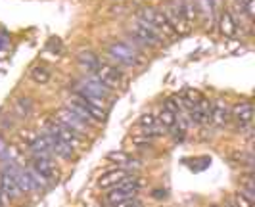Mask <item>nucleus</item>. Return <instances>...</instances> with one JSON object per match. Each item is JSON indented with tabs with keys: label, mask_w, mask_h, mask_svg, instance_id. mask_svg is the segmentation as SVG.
<instances>
[{
	"label": "nucleus",
	"mask_w": 255,
	"mask_h": 207,
	"mask_svg": "<svg viewBox=\"0 0 255 207\" xmlns=\"http://www.w3.org/2000/svg\"><path fill=\"white\" fill-rule=\"evenodd\" d=\"M163 109L171 111V113H175V115H177V113H180V105H179V104H175V100H173V98H169V100H167Z\"/></svg>",
	"instance_id": "cd10ccee"
},
{
	"label": "nucleus",
	"mask_w": 255,
	"mask_h": 207,
	"mask_svg": "<svg viewBox=\"0 0 255 207\" xmlns=\"http://www.w3.org/2000/svg\"><path fill=\"white\" fill-rule=\"evenodd\" d=\"M134 192H128V190H123V188H117L115 186L114 192H110V196L106 198V204H110V206H114L117 202H123V200H128V198H134Z\"/></svg>",
	"instance_id": "aec40b11"
},
{
	"label": "nucleus",
	"mask_w": 255,
	"mask_h": 207,
	"mask_svg": "<svg viewBox=\"0 0 255 207\" xmlns=\"http://www.w3.org/2000/svg\"><path fill=\"white\" fill-rule=\"evenodd\" d=\"M140 125L144 129L152 130V134L150 136H159V130H157V121H155V117L152 113H146V115L140 117Z\"/></svg>",
	"instance_id": "b1692460"
},
{
	"label": "nucleus",
	"mask_w": 255,
	"mask_h": 207,
	"mask_svg": "<svg viewBox=\"0 0 255 207\" xmlns=\"http://www.w3.org/2000/svg\"><path fill=\"white\" fill-rule=\"evenodd\" d=\"M33 169L37 171L38 175H42L48 182L58 179V169H56L54 161L50 159V155H35L33 157Z\"/></svg>",
	"instance_id": "9d476101"
},
{
	"label": "nucleus",
	"mask_w": 255,
	"mask_h": 207,
	"mask_svg": "<svg viewBox=\"0 0 255 207\" xmlns=\"http://www.w3.org/2000/svg\"><path fill=\"white\" fill-rule=\"evenodd\" d=\"M94 73H96L94 77L98 79L104 87H108V89L119 87L121 81H123V73H121L117 67H114V65H110V64H100L94 69Z\"/></svg>",
	"instance_id": "6e6552de"
},
{
	"label": "nucleus",
	"mask_w": 255,
	"mask_h": 207,
	"mask_svg": "<svg viewBox=\"0 0 255 207\" xmlns=\"http://www.w3.org/2000/svg\"><path fill=\"white\" fill-rule=\"evenodd\" d=\"M138 19L146 21V23H150V25H152L159 35H163V37H169V39H175V37H177V33H175L173 25L169 23V19H167L165 13L161 12V10L142 8L140 13H138Z\"/></svg>",
	"instance_id": "f03ea898"
},
{
	"label": "nucleus",
	"mask_w": 255,
	"mask_h": 207,
	"mask_svg": "<svg viewBox=\"0 0 255 207\" xmlns=\"http://www.w3.org/2000/svg\"><path fill=\"white\" fill-rule=\"evenodd\" d=\"M234 202H236V207H254V202H252L250 198H246L242 192H238V194H236Z\"/></svg>",
	"instance_id": "bb28decb"
},
{
	"label": "nucleus",
	"mask_w": 255,
	"mask_h": 207,
	"mask_svg": "<svg viewBox=\"0 0 255 207\" xmlns=\"http://www.w3.org/2000/svg\"><path fill=\"white\" fill-rule=\"evenodd\" d=\"M44 132H50V134H56L60 140H64V142H67L73 150H77V148H81L83 144H85V140H83V136L79 134V132H75V130L67 129L65 125H62L60 121H56L54 117H50V119H46L44 121Z\"/></svg>",
	"instance_id": "7ed1b4c3"
},
{
	"label": "nucleus",
	"mask_w": 255,
	"mask_h": 207,
	"mask_svg": "<svg viewBox=\"0 0 255 207\" xmlns=\"http://www.w3.org/2000/svg\"><path fill=\"white\" fill-rule=\"evenodd\" d=\"M31 79L38 85H46L50 81V71L46 67H42V65H37V67L31 69Z\"/></svg>",
	"instance_id": "4be33fe9"
},
{
	"label": "nucleus",
	"mask_w": 255,
	"mask_h": 207,
	"mask_svg": "<svg viewBox=\"0 0 255 207\" xmlns=\"http://www.w3.org/2000/svg\"><path fill=\"white\" fill-rule=\"evenodd\" d=\"M13 107H15V111H17V115L19 117H29L31 115V109H33V105H31V100H29V98H19V100H15Z\"/></svg>",
	"instance_id": "5701e85b"
},
{
	"label": "nucleus",
	"mask_w": 255,
	"mask_h": 207,
	"mask_svg": "<svg viewBox=\"0 0 255 207\" xmlns=\"http://www.w3.org/2000/svg\"><path fill=\"white\" fill-rule=\"evenodd\" d=\"M42 134L46 136V140L50 144L52 154L60 155L62 159H73V148H71L69 144L64 142V140H60L56 134H50V132H42Z\"/></svg>",
	"instance_id": "ddd939ff"
},
{
	"label": "nucleus",
	"mask_w": 255,
	"mask_h": 207,
	"mask_svg": "<svg viewBox=\"0 0 255 207\" xmlns=\"http://www.w3.org/2000/svg\"><path fill=\"white\" fill-rule=\"evenodd\" d=\"M67 107L81 117L85 123L89 121H96L102 123L106 119V111H104V102L102 98L96 96H89V94H81V92H73L69 96Z\"/></svg>",
	"instance_id": "f257e3e1"
},
{
	"label": "nucleus",
	"mask_w": 255,
	"mask_h": 207,
	"mask_svg": "<svg viewBox=\"0 0 255 207\" xmlns=\"http://www.w3.org/2000/svg\"><path fill=\"white\" fill-rule=\"evenodd\" d=\"M0 194L10 198V200H19L21 198V188L17 186V182L13 181V177L8 171H4L0 175Z\"/></svg>",
	"instance_id": "f8f14e48"
},
{
	"label": "nucleus",
	"mask_w": 255,
	"mask_h": 207,
	"mask_svg": "<svg viewBox=\"0 0 255 207\" xmlns=\"http://www.w3.org/2000/svg\"><path fill=\"white\" fill-rule=\"evenodd\" d=\"M219 31L223 37H234L236 35V21L229 10H223L219 15Z\"/></svg>",
	"instance_id": "f3484780"
},
{
	"label": "nucleus",
	"mask_w": 255,
	"mask_h": 207,
	"mask_svg": "<svg viewBox=\"0 0 255 207\" xmlns=\"http://www.w3.org/2000/svg\"><path fill=\"white\" fill-rule=\"evenodd\" d=\"M75 92H81V94H89V96H96V98H106L108 96V87H104L102 83L96 77H85L81 79L79 87H77Z\"/></svg>",
	"instance_id": "1a4fd4ad"
},
{
	"label": "nucleus",
	"mask_w": 255,
	"mask_h": 207,
	"mask_svg": "<svg viewBox=\"0 0 255 207\" xmlns=\"http://www.w3.org/2000/svg\"><path fill=\"white\" fill-rule=\"evenodd\" d=\"M108 159L114 161V163H117V165H127L128 167V165L132 163V165L138 167V161H134V159H132L128 154H125V152H110V154H108Z\"/></svg>",
	"instance_id": "412c9836"
},
{
	"label": "nucleus",
	"mask_w": 255,
	"mask_h": 207,
	"mask_svg": "<svg viewBox=\"0 0 255 207\" xmlns=\"http://www.w3.org/2000/svg\"><path fill=\"white\" fill-rule=\"evenodd\" d=\"M134 207H140V204H138V206H134Z\"/></svg>",
	"instance_id": "2f4dec72"
},
{
	"label": "nucleus",
	"mask_w": 255,
	"mask_h": 207,
	"mask_svg": "<svg viewBox=\"0 0 255 207\" xmlns=\"http://www.w3.org/2000/svg\"><path fill=\"white\" fill-rule=\"evenodd\" d=\"M232 117H234V121H236L240 127L250 125L252 119H254V105L250 102L234 104V107H232Z\"/></svg>",
	"instance_id": "4468645a"
},
{
	"label": "nucleus",
	"mask_w": 255,
	"mask_h": 207,
	"mask_svg": "<svg viewBox=\"0 0 255 207\" xmlns=\"http://www.w3.org/2000/svg\"><path fill=\"white\" fill-rule=\"evenodd\" d=\"M190 121L196 125H207L211 123V104L205 98H202L198 104H194V107L190 109Z\"/></svg>",
	"instance_id": "9b49d317"
},
{
	"label": "nucleus",
	"mask_w": 255,
	"mask_h": 207,
	"mask_svg": "<svg viewBox=\"0 0 255 207\" xmlns=\"http://www.w3.org/2000/svg\"><path fill=\"white\" fill-rule=\"evenodd\" d=\"M161 12L165 13V17L169 19V23L173 25L177 35H186V33L190 31V27H188L190 23H188L186 15L182 12L180 0H171V2H167L165 10H161Z\"/></svg>",
	"instance_id": "20e7f679"
},
{
	"label": "nucleus",
	"mask_w": 255,
	"mask_h": 207,
	"mask_svg": "<svg viewBox=\"0 0 255 207\" xmlns=\"http://www.w3.org/2000/svg\"><path fill=\"white\" fill-rule=\"evenodd\" d=\"M0 157H8V144L0 138Z\"/></svg>",
	"instance_id": "7c9ffc66"
},
{
	"label": "nucleus",
	"mask_w": 255,
	"mask_h": 207,
	"mask_svg": "<svg viewBox=\"0 0 255 207\" xmlns=\"http://www.w3.org/2000/svg\"><path fill=\"white\" fill-rule=\"evenodd\" d=\"M130 33L134 35V39L140 40L142 44H150V46H157L159 44V40H161V35L153 29L150 23H146V21H142V19H138L134 25L130 27Z\"/></svg>",
	"instance_id": "423d86ee"
},
{
	"label": "nucleus",
	"mask_w": 255,
	"mask_h": 207,
	"mask_svg": "<svg viewBox=\"0 0 255 207\" xmlns=\"http://www.w3.org/2000/svg\"><path fill=\"white\" fill-rule=\"evenodd\" d=\"M229 115L230 109L227 102L223 100H217L215 104H211V123L217 125V127H225L229 123Z\"/></svg>",
	"instance_id": "2eb2a0df"
},
{
	"label": "nucleus",
	"mask_w": 255,
	"mask_h": 207,
	"mask_svg": "<svg viewBox=\"0 0 255 207\" xmlns=\"http://www.w3.org/2000/svg\"><path fill=\"white\" fill-rule=\"evenodd\" d=\"M77 60H79V64H81V67H83V69H87V71H92V73H94V69L100 65V60L96 58V54H92V52H89V50L79 52Z\"/></svg>",
	"instance_id": "6ab92c4d"
},
{
	"label": "nucleus",
	"mask_w": 255,
	"mask_h": 207,
	"mask_svg": "<svg viewBox=\"0 0 255 207\" xmlns=\"http://www.w3.org/2000/svg\"><path fill=\"white\" fill-rule=\"evenodd\" d=\"M54 119H56V121H60L62 125H65L67 129L79 132L81 136L87 132V123H85L81 117L77 115V113H73V111H71L67 105H65V107H60V109L54 113Z\"/></svg>",
	"instance_id": "0eeeda50"
},
{
	"label": "nucleus",
	"mask_w": 255,
	"mask_h": 207,
	"mask_svg": "<svg viewBox=\"0 0 255 207\" xmlns=\"http://www.w3.org/2000/svg\"><path fill=\"white\" fill-rule=\"evenodd\" d=\"M108 54L123 65H138L142 62L140 54L134 50L132 46L123 44V42H114V44H110V46H108Z\"/></svg>",
	"instance_id": "39448f33"
},
{
	"label": "nucleus",
	"mask_w": 255,
	"mask_h": 207,
	"mask_svg": "<svg viewBox=\"0 0 255 207\" xmlns=\"http://www.w3.org/2000/svg\"><path fill=\"white\" fill-rule=\"evenodd\" d=\"M175 119H177L175 113H171V111H167V109H161V113L157 117V123H159L161 127H165V129H173V127H175Z\"/></svg>",
	"instance_id": "393cba45"
},
{
	"label": "nucleus",
	"mask_w": 255,
	"mask_h": 207,
	"mask_svg": "<svg viewBox=\"0 0 255 207\" xmlns=\"http://www.w3.org/2000/svg\"><path fill=\"white\" fill-rule=\"evenodd\" d=\"M182 98H184L188 104H192V105H194V104H198L202 98H204V94H202L200 91H196V89H186Z\"/></svg>",
	"instance_id": "a878e982"
},
{
	"label": "nucleus",
	"mask_w": 255,
	"mask_h": 207,
	"mask_svg": "<svg viewBox=\"0 0 255 207\" xmlns=\"http://www.w3.org/2000/svg\"><path fill=\"white\" fill-rule=\"evenodd\" d=\"M127 177H128V173L127 171H123V169L110 171V173L102 175V179H100V188H115L117 184H121Z\"/></svg>",
	"instance_id": "dca6fc26"
},
{
	"label": "nucleus",
	"mask_w": 255,
	"mask_h": 207,
	"mask_svg": "<svg viewBox=\"0 0 255 207\" xmlns=\"http://www.w3.org/2000/svg\"><path fill=\"white\" fill-rule=\"evenodd\" d=\"M219 8H221V0H198L196 2V12L202 13L205 19H211Z\"/></svg>",
	"instance_id": "a211bd4d"
},
{
	"label": "nucleus",
	"mask_w": 255,
	"mask_h": 207,
	"mask_svg": "<svg viewBox=\"0 0 255 207\" xmlns=\"http://www.w3.org/2000/svg\"><path fill=\"white\" fill-rule=\"evenodd\" d=\"M134 206H138V202H136L134 198H128V200L117 202V204H114V206H110V207H134Z\"/></svg>",
	"instance_id": "c756f323"
},
{
	"label": "nucleus",
	"mask_w": 255,
	"mask_h": 207,
	"mask_svg": "<svg viewBox=\"0 0 255 207\" xmlns=\"http://www.w3.org/2000/svg\"><path fill=\"white\" fill-rule=\"evenodd\" d=\"M242 6H244V10H246V13H248L250 17H254L255 15V0H244Z\"/></svg>",
	"instance_id": "c85d7f7f"
}]
</instances>
